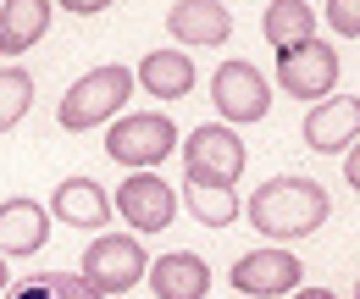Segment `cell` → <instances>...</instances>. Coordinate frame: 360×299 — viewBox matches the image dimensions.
Returning <instances> with one entry per match:
<instances>
[{
	"mask_svg": "<svg viewBox=\"0 0 360 299\" xmlns=\"http://www.w3.org/2000/svg\"><path fill=\"white\" fill-rule=\"evenodd\" d=\"M360 139V94H327L305 117V144L316 155H344Z\"/></svg>",
	"mask_w": 360,
	"mask_h": 299,
	"instance_id": "10",
	"label": "cell"
},
{
	"mask_svg": "<svg viewBox=\"0 0 360 299\" xmlns=\"http://www.w3.org/2000/svg\"><path fill=\"white\" fill-rule=\"evenodd\" d=\"M183 205L200 216L205 227H227V222L238 216V194L222 189V183H188V177H183Z\"/></svg>",
	"mask_w": 360,
	"mask_h": 299,
	"instance_id": "18",
	"label": "cell"
},
{
	"mask_svg": "<svg viewBox=\"0 0 360 299\" xmlns=\"http://www.w3.org/2000/svg\"><path fill=\"white\" fill-rule=\"evenodd\" d=\"M50 238V211L39 200H0V255H39Z\"/></svg>",
	"mask_w": 360,
	"mask_h": 299,
	"instance_id": "13",
	"label": "cell"
},
{
	"mask_svg": "<svg viewBox=\"0 0 360 299\" xmlns=\"http://www.w3.org/2000/svg\"><path fill=\"white\" fill-rule=\"evenodd\" d=\"M134 84L150 89L155 100H183V94L194 89V61H188L183 50H150V56L139 61Z\"/></svg>",
	"mask_w": 360,
	"mask_h": 299,
	"instance_id": "16",
	"label": "cell"
},
{
	"mask_svg": "<svg viewBox=\"0 0 360 299\" xmlns=\"http://www.w3.org/2000/svg\"><path fill=\"white\" fill-rule=\"evenodd\" d=\"M327 211H333V200H327V189H321L316 177H266V183L250 194L255 233H261V238H277V244L316 233V227L327 222Z\"/></svg>",
	"mask_w": 360,
	"mask_h": 299,
	"instance_id": "1",
	"label": "cell"
},
{
	"mask_svg": "<svg viewBox=\"0 0 360 299\" xmlns=\"http://www.w3.org/2000/svg\"><path fill=\"white\" fill-rule=\"evenodd\" d=\"M327 28L344 39H360V0H327Z\"/></svg>",
	"mask_w": 360,
	"mask_h": 299,
	"instance_id": "20",
	"label": "cell"
},
{
	"mask_svg": "<svg viewBox=\"0 0 360 299\" xmlns=\"http://www.w3.org/2000/svg\"><path fill=\"white\" fill-rule=\"evenodd\" d=\"M178 150V128L161 117V111H134V117H117L111 128H105V155L117 161V167H161L167 155Z\"/></svg>",
	"mask_w": 360,
	"mask_h": 299,
	"instance_id": "3",
	"label": "cell"
},
{
	"mask_svg": "<svg viewBox=\"0 0 360 299\" xmlns=\"http://www.w3.org/2000/svg\"><path fill=\"white\" fill-rule=\"evenodd\" d=\"M167 34L183 44H222L233 34V11L222 0H178L167 11Z\"/></svg>",
	"mask_w": 360,
	"mask_h": 299,
	"instance_id": "14",
	"label": "cell"
},
{
	"mask_svg": "<svg viewBox=\"0 0 360 299\" xmlns=\"http://www.w3.org/2000/svg\"><path fill=\"white\" fill-rule=\"evenodd\" d=\"M50 0H0V56H22L50 34Z\"/></svg>",
	"mask_w": 360,
	"mask_h": 299,
	"instance_id": "15",
	"label": "cell"
},
{
	"mask_svg": "<svg viewBox=\"0 0 360 299\" xmlns=\"http://www.w3.org/2000/svg\"><path fill=\"white\" fill-rule=\"evenodd\" d=\"M355 299H360V283H355Z\"/></svg>",
	"mask_w": 360,
	"mask_h": 299,
	"instance_id": "25",
	"label": "cell"
},
{
	"mask_svg": "<svg viewBox=\"0 0 360 299\" xmlns=\"http://www.w3.org/2000/svg\"><path fill=\"white\" fill-rule=\"evenodd\" d=\"M261 34H266L271 50H288V44L311 39V34H316V11H311V0H271L266 17H261Z\"/></svg>",
	"mask_w": 360,
	"mask_h": 299,
	"instance_id": "17",
	"label": "cell"
},
{
	"mask_svg": "<svg viewBox=\"0 0 360 299\" xmlns=\"http://www.w3.org/2000/svg\"><path fill=\"white\" fill-rule=\"evenodd\" d=\"M6 283H11V272H6V255H0V288H6Z\"/></svg>",
	"mask_w": 360,
	"mask_h": 299,
	"instance_id": "24",
	"label": "cell"
},
{
	"mask_svg": "<svg viewBox=\"0 0 360 299\" xmlns=\"http://www.w3.org/2000/svg\"><path fill=\"white\" fill-rule=\"evenodd\" d=\"M50 216L67 222V227H84V233H100L111 222V194L94 183V177H61L56 194H50Z\"/></svg>",
	"mask_w": 360,
	"mask_h": 299,
	"instance_id": "11",
	"label": "cell"
},
{
	"mask_svg": "<svg viewBox=\"0 0 360 299\" xmlns=\"http://www.w3.org/2000/svg\"><path fill=\"white\" fill-rule=\"evenodd\" d=\"M227 283L250 299H288L294 288H305V266L288 250H250V255L233 260Z\"/></svg>",
	"mask_w": 360,
	"mask_h": 299,
	"instance_id": "9",
	"label": "cell"
},
{
	"mask_svg": "<svg viewBox=\"0 0 360 299\" xmlns=\"http://www.w3.org/2000/svg\"><path fill=\"white\" fill-rule=\"evenodd\" d=\"M50 6H61V11H72V17H100V11H111L117 0H50Z\"/></svg>",
	"mask_w": 360,
	"mask_h": 299,
	"instance_id": "21",
	"label": "cell"
},
{
	"mask_svg": "<svg viewBox=\"0 0 360 299\" xmlns=\"http://www.w3.org/2000/svg\"><path fill=\"white\" fill-rule=\"evenodd\" d=\"M344 183H349V189L360 194V139L349 144V150H344Z\"/></svg>",
	"mask_w": 360,
	"mask_h": 299,
	"instance_id": "22",
	"label": "cell"
},
{
	"mask_svg": "<svg viewBox=\"0 0 360 299\" xmlns=\"http://www.w3.org/2000/svg\"><path fill=\"white\" fill-rule=\"evenodd\" d=\"M144 277H150L155 299H205V294H211V266L194 255V250H172V255H155Z\"/></svg>",
	"mask_w": 360,
	"mask_h": 299,
	"instance_id": "12",
	"label": "cell"
},
{
	"mask_svg": "<svg viewBox=\"0 0 360 299\" xmlns=\"http://www.w3.org/2000/svg\"><path fill=\"white\" fill-rule=\"evenodd\" d=\"M271 78L283 84V94L316 106V100H327V94L338 89V50L321 39V34H311V39L277 50V72H271Z\"/></svg>",
	"mask_w": 360,
	"mask_h": 299,
	"instance_id": "5",
	"label": "cell"
},
{
	"mask_svg": "<svg viewBox=\"0 0 360 299\" xmlns=\"http://www.w3.org/2000/svg\"><path fill=\"white\" fill-rule=\"evenodd\" d=\"M144 272H150V260H144L139 233H100L84 255V283L94 294H128V288H139Z\"/></svg>",
	"mask_w": 360,
	"mask_h": 299,
	"instance_id": "6",
	"label": "cell"
},
{
	"mask_svg": "<svg viewBox=\"0 0 360 299\" xmlns=\"http://www.w3.org/2000/svg\"><path fill=\"white\" fill-rule=\"evenodd\" d=\"M34 106V78L22 67H0V133H11Z\"/></svg>",
	"mask_w": 360,
	"mask_h": 299,
	"instance_id": "19",
	"label": "cell"
},
{
	"mask_svg": "<svg viewBox=\"0 0 360 299\" xmlns=\"http://www.w3.org/2000/svg\"><path fill=\"white\" fill-rule=\"evenodd\" d=\"M128 94H134V67H89L78 84L61 94L56 122L67 133H89V128H100V122H111V117L128 106Z\"/></svg>",
	"mask_w": 360,
	"mask_h": 299,
	"instance_id": "2",
	"label": "cell"
},
{
	"mask_svg": "<svg viewBox=\"0 0 360 299\" xmlns=\"http://www.w3.org/2000/svg\"><path fill=\"white\" fill-rule=\"evenodd\" d=\"M111 211L128 222V233H161L178 216V189L167 177H155V172H128V183L117 189Z\"/></svg>",
	"mask_w": 360,
	"mask_h": 299,
	"instance_id": "8",
	"label": "cell"
},
{
	"mask_svg": "<svg viewBox=\"0 0 360 299\" xmlns=\"http://www.w3.org/2000/svg\"><path fill=\"white\" fill-rule=\"evenodd\" d=\"M244 139L227 128V122H205V128H194L183 139V177L188 183H222L233 189L238 177H244Z\"/></svg>",
	"mask_w": 360,
	"mask_h": 299,
	"instance_id": "4",
	"label": "cell"
},
{
	"mask_svg": "<svg viewBox=\"0 0 360 299\" xmlns=\"http://www.w3.org/2000/svg\"><path fill=\"white\" fill-rule=\"evenodd\" d=\"M211 100H217L222 122H266L271 84H266V72L250 67V61H222L211 72Z\"/></svg>",
	"mask_w": 360,
	"mask_h": 299,
	"instance_id": "7",
	"label": "cell"
},
{
	"mask_svg": "<svg viewBox=\"0 0 360 299\" xmlns=\"http://www.w3.org/2000/svg\"><path fill=\"white\" fill-rule=\"evenodd\" d=\"M288 299H338V294H333V288H294Z\"/></svg>",
	"mask_w": 360,
	"mask_h": 299,
	"instance_id": "23",
	"label": "cell"
}]
</instances>
